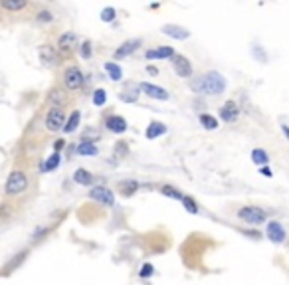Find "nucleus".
<instances>
[{
  "instance_id": "f257e3e1",
  "label": "nucleus",
  "mask_w": 289,
  "mask_h": 285,
  "mask_svg": "<svg viewBox=\"0 0 289 285\" xmlns=\"http://www.w3.org/2000/svg\"><path fill=\"white\" fill-rule=\"evenodd\" d=\"M190 88H192V92H196V94L218 95L226 90V80H224V76L218 74V72H208V74H202V76H198L196 80H192Z\"/></svg>"
},
{
  "instance_id": "72a5a7b5",
  "label": "nucleus",
  "mask_w": 289,
  "mask_h": 285,
  "mask_svg": "<svg viewBox=\"0 0 289 285\" xmlns=\"http://www.w3.org/2000/svg\"><path fill=\"white\" fill-rule=\"evenodd\" d=\"M36 18H38V22H52V20H54V16H52L50 10H40Z\"/></svg>"
},
{
  "instance_id": "f704fd0d",
  "label": "nucleus",
  "mask_w": 289,
  "mask_h": 285,
  "mask_svg": "<svg viewBox=\"0 0 289 285\" xmlns=\"http://www.w3.org/2000/svg\"><path fill=\"white\" fill-rule=\"evenodd\" d=\"M50 101H52V103H58V105H60V103H64V101H66V97L62 95V92L54 90V92L50 94Z\"/></svg>"
},
{
  "instance_id": "a211bd4d",
  "label": "nucleus",
  "mask_w": 289,
  "mask_h": 285,
  "mask_svg": "<svg viewBox=\"0 0 289 285\" xmlns=\"http://www.w3.org/2000/svg\"><path fill=\"white\" fill-rule=\"evenodd\" d=\"M166 133V125H162V123H150L148 127H146V139H156V137H160V135H164Z\"/></svg>"
},
{
  "instance_id": "ea45409f",
  "label": "nucleus",
  "mask_w": 289,
  "mask_h": 285,
  "mask_svg": "<svg viewBox=\"0 0 289 285\" xmlns=\"http://www.w3.org/2000/svg\"><path fill=\"white\" fill-rule=\"evenodd\" d=\"M146 72H148L150 76H156V74H158V70H156V68H152V66H150V68H146Z\"/></svg>"
},
{
  "instance_id": "c9c22d12",
  "label": "nucleus",
  "mask_w": 289,
  "mask_h": 285,
  "mask_svg": "<svg viewBox=\"0 0 289 285\" xmlns=\"http://www.w3.org/2000/svg\"><path fill=\"white\" fill-rule=\"evenodd\" d=\"M139 276H141V278H148V276H152V266H150V264H144L143 268H141V272H139Z\"/></svg>"
},
{
  "instance_id": "2eb2a0df",
  "label": "nucleus",
  "mask_w": 289,
  "mask_h": 285,
  "mask_svg": "<svg viewBox=\"0 0 289 285\" xmlns=\"http://www.w3.org/2000/svg\"><path fill=\"white\" fill-rule=\"evenodd\" d=\"M107 129H109L111 133L121 135V133L127 131V121H125L123 117H119V115H113V117L107 119Z\"/></svg>"
},
{
  "instance_id": "b1692460",
  "label": "nucleus",
  "mask_w": 289,
  "mask_h": 285,
  "mask_svg": "<svg viewBox=\"0 0 289 285\" xmlns=\"http://www.w3.org/2000/svg\"><path fill=\"white\" fill-rule=\"evenodd\" d=\"M2 4V8L4 10H10V12H16V10H22V8H26V2L24 0H2L0 2Z\"/></svg>"
},
{
  "instance_id": "5701e85b",
  "label": "nucleus",
  "mask_w": 289,
  "mask_h": 285,
  "mask_svg": "<svg viewBox=\"0 0 289 285\" xmlns=\"http://www.w3.org/2000/svg\"><path fill=\"white\" fill-rule=\"evenodd\" d=\"M200 125L204 127V129H208V131H214V129H218V121L212 117V115H208V113H202L200 117Z\"/></svg>"
},
{
  "instance_id": "f3484780",
  "label": "nucleus",
  "mask_w": 289,
  "mask_h": 285,
  "mask_svg": "<svg viewBox=\"0 0 289 285\" xmlns=\"http://www.w3.org/2000/svg\"><path fill=\"white\" fill-rule=\"evenodd\" d=\"M139 92H141V88H137V86H133V84H127V88L121 92V101H125V103H135L137 101V97H139Z\"/></svg>"
},
{
  "instance_id": "7ed1b4c3",
  "label": "nucleus",
  "mask_w": 289,
  "mask_h": 285,
  "mask_svg": "<svg viewBox=\"0 0 289 285\" xmlns=\"http://www.w3.org/2000/svg\"><path fill=\"white\" fill-rule=\"evenodd\" d=\"M68 121H66V115L60 107H52L46 115V127L50 131H60V129H66Z\"/></svg>"
},
{
  "instance_id": "4be33fe9",
  "label": "nucleus",
  "mask_w": 289,
  "mask_h": 285,
  "mask_svg": "<svg viewBox=\"0 0 289 285\" xmlns=\"http://www.w3.org/2000/svg\"><path fill=\"white\" fill-rule=\"evenodd\" d=\"M252 161L256 165H266V163H270V155L264 149H254L252 151Z\"/></svg>"
},
{
  "instance_id": "f8f14e48",
  "label": "nucleus",
  "mask_w": 289,
  "mask_h": 285,
  "mask_svg": "<svg viewBox=\"0 0 289 285\" xmlns=\"http://www.w3.org/2000/svg\"><path fill=\"white\" fill-rule=\"evenodd\" d=\"M146 60H166V58H174V48H168V46H158V48H152L148 50L146 54Z\"/></svg>"
},
{
  "instance_id": "4468645a",
  "label": "nucleus",
  "mask_w": 289,
  "mask_h": 285,
  "mask_svg": "<svg viewBox=\"0 0 289 285\" xmlns=\"http://www.w3.org/2000/svg\"><path fill=\"white\" fill-rule=\"evenodd\" d=\"M141 92L144 95H148L150 99H160V101H166L168 99L166 90H162L158 86H152V84H141Z\"/></svg>"
},
{
  "instance_id": "c85d7f7f",
  "label": "nucleus",
  "mask_w": 289,
  "mask_h": 285,
  "mask_svg": "<svg viewBox=\"0 0 289 285\" xmlns=\"http://www.w3.org/2000/svg\"><path fill=\"white\" fill-rule=\"evenodd\" d=\"M105 101H107L105 90H95V92H93V105L101 107V105H105Z\"/></svg>"
},
{
  "instance_id": "f03ea898",
  "label": "nucleus",
  "mask_w": 289,
  "mask_h": 285,
  "mask_svg": "<svg viewBox=\"0 0 289 285\" xmlns=\"http://www.w3.org/2000/svg\"><path fill=\"white\" fill-rule=\"evenodd\" d=\"M26 189H28V179H26V175L20 173V171L10 173V177L6 179V185H4L6 194H8V196H18V194H22Z\"/></svg>"
},
{
  "instance_id": "473e14b6",
  "label": "nucleus",
  "mask_w": 289,
  "mask_h": 285,
  "mask_svg": "<svg viewBox=\"0 0 289 285\" xmlns=\"http://www.w3.org/2000/svg\"><path fill=\"white\" fill-rule=\"evenodd\" d=\"M97 139H99V131H95V129H87L83 133V141H87V143H95Z\"/></svg>"
},
{
  "instance_id": "bb28decb",
  "label": "nucleus",
  "mask_w": 289,
  "mask_h": 285,
  "mask_svg": "<svg viewBox=\"0 0 289 285\" xmlns=\"http://www.w3.org/2000/svg\"><path fill=\"white\" fill-rule=\"evenodd\" d=\"M137 189H139V185H137L135 181H127V183H121V185H119V190H121L125 196H131Z\"/></svg>"
},
{
  "instance_id": "58836bf2",
  "label": "nucleus",
  "mask_w": 289,
  "mask_h": 285,
  "mask_svg": "<svg viewBox=\"0 0 289 285\" xmlns=\"http://www.w3.org/2000/svg\"><path fill=\"white\" fill-rule=\"evenodd\" d=\"M282 131H284V135L288 137V141H289V125H286V123H284V125H282Z\"/></svg>"
},
{
  "instance_id": "39448f33",
  "label": "nucleus",
  "mask_w": 289,
  "mask_h": 285,
  "mask_svg": "<svg viewBox=\"0 0 289 285\" xmlns=\"http://www.w3.org/2000/svg\"><path fill=\"white\" fill-rule=\"evenodd\" d=\"M89 198H93L95 202H101L103 206H113L115 204V196L107 187H93L89 190Z\"/></svg>"
},
{
  "instance_id": "1a4fd4ad",
  "label": "nucleus",
  "mask_w": 289,
  "mask_h": 285,
  "mask_svg": "<svg viewBox=\"0 0 289 285\" xmlns=\"http://www.w3.org/2000/svg\"><path fill=\"white\" fill-rule=\"evenodd\" d=\"M238 115H240V107H238L236 101H226V103L220 107V117H222V121H226V123L236 121Z\"/></svg>"
},
{
  "instance_id": "0eeeda50",
  "label": "nucleus",
  "mask_w": 289,
  "mask_h": 285,
  "mask_svg": "<svg viewBox=\"0 0 289 285\" xmlns=\"http://www.w3.org/2000/svg\"><path fill=\"white\" fill-rule=\"evenodd\" d=\"M172 70H174V74L180 76V78H190V76H192V66H190V62H188L184 56H178V54L172 58Z\"/></svg>"
},
{
  "instance_id": "412c9836",
  "label": "nucleus",
  "mask_w": 289,
  "mask_h": 285,
  "mask_svg": "<svg viewBox=\"0 0 289 285\" xmlns=\"http://www.w3.org/2000/svg\"><path fill=\"white\" fill-rule=\"evenodd\" d=\"M105 72L109 74V78H111L113 82H119V80L123 78V70H121L115 62H107V64H105Z\"/></svg>"
},
{
  "instance_id": "ddd939ff",
  "label": "nucleus",
  "mask_w": 289,
  "mask_h": 285,
  "mask_svg": "<svg viewBox=\"0 0 289 285\" xmlns=\"http://www.w3.org/2000/svg\"><path fill=\"white\" fill-rule=\"evenodd\" d=\"M266 232H268V238H270L274 244H282V242L286 240V230H284V226H282L280 222H270Z\"/></svg>"
},
{
  "instance_id": "a878e982",
  "label": "nucleus",
  "mask_w": 289,
  "mask_h": 285,
  "mask_svg": "<svg viewBox=\"0 0 289 285\" xmlns=\"http://www.w3.org/2000/svg\"><path fill=\"white\" fill-rule=\"evenodd\" d=\"M60 165V153H54L52 157H48V161L42 165V171H54Z\"/></svg>"
},
{
  "instance_id": "9b49d317",
  "label": "nucleus",
  "mask_w": 289,
  "mask_h": 285,
  "mask_svg": "<svg viewBox=\"0 0 289 285\" xmlns=\"http://www.w3.org/2000/svg\"><path fill=\"white\" fill-rule=\"evenodd\" d=\"M75 46H77V36H75L73 32H64V34L58 38V48H60L62 54L72 52Z\"/></svg>"
},
{
  "instance_id": "cd10ccee",
  "label": "nucleus",
  "mask_w": 289,
  "mask_h": 285,
  "mask_svg": "<svg viewBox=\"0 0 289 285\" xmlns=\"http://www.w3.org/2000/svg\"><path fill=\"white\" fill-rule=\"evenodd\" d=\"M160 192H162L164 196H168V198H174V200H184V196L180 194V190L174 189V187H162Z\"/></svg>"
},
{
  "instance_id": "6e6552de",
  "label": "nucleus",
  "mask_w": 289,
  "mask_h": 285,
  "mask_svg": "<svg viewBox=\"0 0 289 285\" xmlns=\"http://www.w3.org/2000/svg\"><path fill=\"white\" fill-rule=\"evenodd\" d=\"M160 32L168 38H174V40H188L190 38V30H186L184 26H176V24H164Z\"/></svg>"
},
{
  "instance_id": "423d86ee",
  "label": "nucleus",
  "mask_w": 289,
  "mask_h": 285,
  "mask_svg": "<svg viewBox=\"0 0 289 285\" xmlns=\"http://www.w3.org/2000/svg\"><path fill=\"white\" fill-rule=\"evenodd\" d=\"M64 84L68 90H79L83 86V74L79 68H68L66 74H64Z\"/></svg>"
},
{
  "instance_id": "4c0bfd02",
  "label": "nucleus",
  "mask_w": 289,
  "mask_h": 285,
  "mask_svg": "<svg viewBox=\"0 0 289 285\" xmlns=\"http://www.w3.org/2000/svg\"><path fill=\"white\" fill-rule=\"evenodd\" d=\"M64 145H66V143H64V139H58V141H56V145H54V149H56V153H58V151H60V149H62Z\"/></svg>"
},
{
  "instance_id": "7c9ffc66",
  "label": "nucleus",
  "mask_w": 289,
  "mask_h": 285,
  "mask_svg": "<svg viewBox=\"0 0 289 285\" xmlns=\"http://www.w3.org/2000/svg\"><path fill=\"white\" fill-rule=\"evenodd\" d=\"M115 14H117L115 8L107 6V8L101 10V20H103V22H113V20H115Z\"/></svg>"
},
{
  "instance_id": "393cba45",
  "label": "nucleus",
  "mask_w": 289,
  "mask_h": 285,
  "mask_svg": "<svg viewBox=\"0 0 289 285\" xmlns=\"http://www.w3.org/2000/svg\"><path fill=\"white\" fill-rule=\"evenodd\" d=\"M79 119H81V115H79V111H73L72 115H70V119H68V125H66V133H73L77 127H79Z\"/></svg>"
},
{
  "instance_id": "dca6fc26",
  "label": "nucleus",
  "mask_w": 289,
  "mask_h": 285,
  "mask_svg": "<svg viewBox=\"0 0 289 285\" xmlns=\"http://www.w3.org/2000/svg\"><path fill=\"white\" fill-rule=\"evenodd\" d=\"M38 54H40V62H42L44 66H56L58 58H56V54H54V50H52L50 46H42Z\"/></svg>"
},
{
  "instance_id": "e433bc0d",
  "label": "nucleus",
  "mask_w": 289,
  "mask_h": 285,
  "mask_svg": "<svg viewBox=\"0 0 289 285\" xmlns=\"http://www.w3.org/2000/svg\"><path fill=\"white\" fill-rule=\"evenodd\" d=\"M260 173H262L264 177H268V179H272V177H274V171H272V169H268V167H262V169H260Z\"/></svg>"
},
{
  "instance_id": "20e7f679",
  "label": "nucleus",
  "mask_w": 289,
  "mask_h": 285,
  "mask_svg": "<svg viewBox=\"0 0 289 285\" xmlns=\"http://www.w3.org/2000/svg\"><path fill=\"white\" fill-rule=\"evenodd\" d=\"M238 216H240L244 222L254 224V226L266 222V212H264L262 208H258V206H244V208L238 212Z\"/></svg>"
},
{
  "instance_id": "2f4dec72",
  "label": "nucleus",
  "mask_w": 289,
  "mask_h": 285,
  "mask_svg": "<svg viewBox=\"0 0 289 285\" xmlns=\"http://www.w3.org/2000/svg\"><path fill=\"white\" fill-rule=\"evenodd\" d=\"M79 54H81L83 60H89V58H91V42H89V40H83V42H81Z\"/></svg>"
},
{
  "instance_id": "9d476101",
  "label": "nucleus",
  "mask_w": 289,
  "mask_h": 285,
  "mask_svg": "<svg viewBox=\"0 0 289 285\" xmlns=\"http://www.w3.org/2000/svg\"><path fill=\"white\" fill-rule=\"evenodd\" d=\"M139 46H141V40H139V38L127 40V42H123V44L115 50V58H117V60H123V58H127V56H131Z\"/></svg>"
},
{
  "instance_id": "6ab92c4d",
  "label": "nucleus",
  "mask_w": 289,
  "mask_h": 285,
  "mask_svg": "<svg viewBox=\"0 0 289 285\" xmlns=\"http://www.w3.org/2000/svg\"><path fill=\"white\" fill-rule=\"evenodd\" d=\"M79 155H83V157H95L99 151H97V147H95V143H87V141H81L79 145H77V149H75Z\"/></svg>"
},
{
  "instance_id": "aec40b11",
  "label": "nucleus",
  "mask_w": 289,
  "mask_h": 285,
  "mask_svg": "<svg viewBox=\"0 0 289 285\" xmlns=\"http://www.w3.org/2000/svg\"><path fill=\"white\" fill-rule=\"evenodd\" d=\"M73 181H75L77 185H81V187H89V185L93 183V177H91L85 169H77V171L73 173Z\"/></svg>"
},
{
  "instance_id": "c756f323",
  "label": "nucleus",
  "mask_w": 289,
  "mask_h": 285,
  "mask_svg": "<svg viewBox=\"0 0 289 285\" xmlns=\"http://www.w3.org/2000/svg\"><path fill=\"white\" fill-rule=\"evenodd\" d=\"M182 204H184L186 212H190V214H196V212H198V206H196V200H194V198H190V196H184Z\"/></svg>"
}]
</instances>
